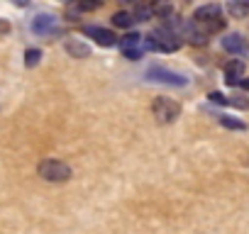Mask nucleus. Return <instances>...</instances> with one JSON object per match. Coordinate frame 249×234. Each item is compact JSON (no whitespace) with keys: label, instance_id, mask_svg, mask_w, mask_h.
I'll list each match as a JSON object with an SVG mask.
<instances>
[{"label":"nucleus","instance_id":"obj_15","mask_svg":"<svg viewBox=\"0 0 249 234\" xmlns=\"http://www.w3.org/2000/svg\"><path fill=\"white\" fill-rule=\"evenodd\" d=\"M230 105H234V107H239V110H247V107H249V102H247L242 95H232V98H230Z\"/></svg>","mask_w":249,"mask_h":234},{"label":"nucleus","instance_id":"obj_3","mask_svg":"<svg viewBox=\"0 0 249 234\" xmlns=\"http://www.w3.org/2000/svg\"><path fill=\"white\" fill-rule=\"evenodd\" d=\"M147 76H149L152 81H159V83H166V85H186V83H188L181 73H174V71L161 68V66H152V68L147 71Z\"/></svg>","mask_w":249,"mask_h":234},{"label":"nucleus","instance_id":"obj_6","mask_svg":"<svg viewBox=\"0 0 249 234\" xmlns=\"http://www.w3.org/2000/svg\"><path fill=\"white\" fill-rule=\"evenodd\" d=\"M242 78H244V61L232 59V61L225 66V81H227V85H239Z\"/></svg>","mask_w":249,"mask_h":234},{"label":"nucleus","instance_id":"obj_9","mask_svg":"<svg viewBox=\"0 0 249 234\" xmlns=\"http://www.w3.org/2000/svg\"><path fill=\"white\" fill-rule=\"evenodd\" d=\"M66 51L76 59H88L90 56V47H86L83 42H69L66 44Z\"/></svg>","mask_w":249,"mask_h":234},{"label":"nucleus","instance_id":"obj_17","mask_svg":"<svg viewBox=\"0 0 249 234\" xmlns=\"http://www.w3.org/2000/svg\"><path fill=\"white\" fill-rule=\"evenodd\" d=\"M142 51H144V49H130V51H122V54H124V59L137 61V59H142Z\"/></svg>","mask_w":249,"mask_h":234},{"label":"nucleus","instance_id":"obj_12","mask_svg":"<svg viewBox=\"0 0 249 234\" xmlns=\"http://www.w3.org/2000/svg\"><path fill=\"white\" fill-rule=\"evenodd\" d=\"M152 8H147V5H137L135 8V13H132V17H135V22H149L152 20Z\"/></svg>","mask_w":249,"mask_h":234},{"label":"nucleus","instance_id":"obj_10","mask_svg":"<svg viewBox=\"0 0 249 234\" xmlns=\"http://www.w3.org/2000/svg\"><path fill=\"white\" fill-rule=\"evenodd\" d=\"M227 13L232 17H247L249 15V3H242V0H232V3H227Z\"/></svg>","mask_w":249,"mask_h":234},{"label":"nucleus","instance_id":"obj_7","mask_svg":"<svg viewBox=\"0 0 249 234\" xmlns=\"http://www.w3.org/2000/svg\"><path fill=\"white\" fill-rule=\"evenodd\" d=\"M144 37L142 34H137V32H127V34H124L117 44H120V49L122 51H130V49H144Z\"/></svg>","mask_w":249,"mask_h":234},{"label":"nucleus","instance_id":"obj_16","mask_svg":"<svg viewBox=\"0 0 249 234\" xmlns=\"http://www.w3.org/2000/svg\"><path fill=\"white\" fill-rule=\"evenodd\" d=\"M210 102H217V105H230V98H225L222 93H210Z\"/></svg>","mask_w":249,"mask_h":234},{"label":"nucleus","instance_id":"obj_1","mask_svg":"<svg viewBox=\"0 0 249 234\" xmlns=\"http://www.w3.org/2000/svg\"><path fill=\"white\" fill-rule=\"evenodd\" d=\"M152 112H154V117L159 122H174L181 115V105L171 98H157L152 102Z\"/></svg>","mask_w":249,"mask_h":234},{"label":"nucleus","instance_id":"obj_5","mask_svg":"<svg viewBox=\"0 0 249 234\" xmlns=\"http://www.w3.org/2000/svg\"><path fill=\"white\" fill-rule=\"evenodd\" d=\"M83 34L93 37V39H95L98 44H103V47H112L115 42H120V39L115 37V32L103 30V27H83Z\"/></svg>","mask_w":249,"mask_h":234},{"label":"nucleus","instance_id":"obj_19","mask_svg":"<svg viewBox=\"0 0 249 234\" xmlns=\"http://www.w3.org/2000/svg\"><path fill=\"white\" fill-rule=\"evenodd\" d=\"M239 85H242L244 90H249V78H242V81H239Z\"/></svg>","mask_w":249,"mask_h":234},{"label":"nucleus","instance_id":"obj_2","mask_svg":"<svg viewBox=\"0 0 249 234\" xmlns=\"http://www.w3.org/2000/svg\"><path fill=\"white\" fill-rule=\"evenodd\" d=\"M39 173H42L47 181H56V183H61V181H69L71 168H69L64 161H44V164L39 166Z\"/></svg>","mask_w":249,"mask_h":234},{"label":"nucleus","instance_id":"obj_18","mask_svg":"<svg viewBox=\"0 0 249 234\" xmlns=\"http://www.w3.org/2000/svg\"><path fill=\"white\" fill-rule=\"evenodd\" d=\"M37 59H39V51H30V54H27V64H30V66H32Z\"/></svg>","mask_w":249,"mask_h":234},{"label":"nucleus","instance_id":"obj_8","mask_svg":"<svg viewBox=\"0 0 249 234\" xmlns=\"http://www.w3.org/2000/svg\"><path fill=\"white\" fill-rule=\"evenodd\" d=\"M222 49L230 51V54H242V51L247 49V44H244L242 34H227V37L222 39Z\"/></svg>","mask_w":249,"mask_h":234},{"label":"nucleus","instance_id":"obj_14","mask_svg":"<svg viewBox=\"0 0 249 234\" xmlns=\"http://www.w3.org/2000/svg\"><path fill=\"white\" fill-rule=\"evenodd\" d=\"M152 13L159 15V17H164V20H171L174 17V5H154Z\"/></svg>","mask_w":249,"mask_h":234},{"label":"nucleus","instance_id":"obj_13","mask_svg":"<svg viewBox=\"0 0 249 234\" xmlns=\"http://www.w3.org/2000/svg\"><path fill=\"white\" fill-rule=\"evenodd\" d=\"M220 125H222V127H227V130H247V125H244V122L234 120V117H227V115H220Z\"/></svg>","mask_w":249,"mask_h":234},{"label":"nucleus","instance_id":"obj_11","mask_svg":"<svg viewBox=\"0 0 249 234\" xmlns=\"http://www.w3.org/2000/svg\"><path fill=\"white\" fill-rule=\"evenodd\" d=\"M132 22H135L132 13H124V10H120V13H115V15H112V25H115V27L127 30V27H132Z\"/></svg>","mask_w":249,"mask_h":234},{"label":"nucleus","instance_id":"obj_4","mask_svg":"<svg viewBox=\"0 0 249 234\" xmlns=\"http://www.w3.org/2000/svg\"><path fill=\"white\" fill-rule=\"evenodd\" d=\"M213 20H220V5L215 3H208V5H200L196 13H193V22L196 25H210Z\"/></svg>","mask_w":249,"mask_h":234}]
</instances>
